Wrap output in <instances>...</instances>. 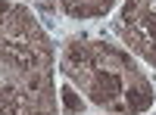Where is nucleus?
I'll return each instance as SVG.
<instances>
[{"label":"nucleus","instance_id":"1","mask_svg":"<svg viewBox=\"0 0 156 115\" xmlns=\"http://www.w3.org/2000/svg\"><path fill=\"white\" fill-rule=\"evenodd\" d=\"M147 106H150V93L147 90H128V109L140 112V109H147Z\"/></svg>","mask_w":156,"mask_h":115},{"label":"nucleus","instance_id":"2","mask_svg":"<svg viewBox=\"0 0 156 115\" xmlns=\"http://www.w3.org/2000/svg\"><path fill=\"white\" fill-rule=\"evenodd\" d=\"M62 100H66V106H69L72 112H75V109H81V100H78L72 90H62Z\"/></svg>","mask_w":156,"mask_h":115}]
</instances>
